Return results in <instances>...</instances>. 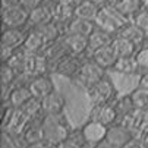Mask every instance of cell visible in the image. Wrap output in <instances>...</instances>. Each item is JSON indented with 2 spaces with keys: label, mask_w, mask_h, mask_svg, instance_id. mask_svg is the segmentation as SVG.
Instances as JSON below:
<instances>
[{
  "label": "cell",
  "mask_w": 148,
  "mask_h": 148,
  "mask_svg": "<svg viewBox=\"0 0 148 148\" xmlns=\"http://www.w3.org/2000/svg\"><path fill=\"white\" fill-rule=\"evenodd\" d=\"M43 126H44L46 141H49L54 147H57L60 142H63L72 134L69 122L63 114L44 116L43 117Z\"/></svg>",
  "instance_id": "obj_1"
},
{
  "label": "cell",
  "mask_w": 148,
  "mask_h": 148,
  "mask_svg": "<svg viewBox=\"0 0 148 148\" xmlns=\"http://www.w3.org/2000/svg\"><path fill=\"white\" fill-rule=\"evenodd\" d=\"M129 22H132V21H129L126 16H123L116 8L107 5V6L100 9V13L95 19V27L107 31L113 35H117L120 32V29L125 28Z\"/></svg>",
  "instance_id": "obj_2"
},
{
  "label": "cell",
  "mask_w": 148,
  "mask_h": 148,
  "mask_svg": "<svg viewBox=\"0 0 148 148\" xmlns=\"http://www.w3.org/2000/svg\"><path fill=\"white\" fill-rule=\"evenodd\" d=\"M85 91H87V97H88L91 107H94V106H101V104H112L117 98L116 87L107 75H106L101 81H98L97 84H94L90 88H87Z\"/></svg>",
  "instance_id": "obj_3"
},
{
  "label": "cell",
  "mask_w": 148,
  "mask_h": 148,
  "mask_svg": "<svg viewBox=\"0 0 148 148\" xmlns=\"http://www.w3.org/2000/svg\"><path fill=\"white\" fill-rule=\"evenodd\" d=\"M104 76H106V71L100 65H97L91 57H88V59L84 60L82 66L79 69V73H78V76L75 79L87 90L91 85L97 84L98 81H101Z\"/></svg>",
  "instance_id": "obj_4"
},
{
  "label": "cell",
  "mask_w": 148,
  "mask_h": 148,
  "mask_svg": "<svg viewBox=\"0 0 148 148\" xmlns=\"http://www.w3.org/2000/svg\"><path fill=\"white\" fill-rule=\"evenodd\" d=\"M2 24L5 28H21L24 29L25 25L29 24V12L25 10L22 6H15L10 9L2 10Z\"/></svg>",
  "instance_id": "obj_5"
},
{
  "label": "cell",
  "mask_w": 148,
  "mask_h": 148,
  "mask_svg": "<svg viewBox=\"0 0 148 148\" xmlns=\"http://www.w3.org/2000/svg\"><path fill=\"white\" fill-rule=\"evenodd\" d=\"M82 63H84L82 56H75V54L68 53L65 57L57 62V65L54 66V72L60 76L75 79L79 73V69L82 66Z\"/></svg>",
  "instance_id": "obj_6"
},
{
  "label": "cell",
  "mask_w": 148,
  "mask_h": 148,
  "mask_svg": "<svg viewBox=\"0 0 148 148\" xmlns=\"http://www.w3.org/2000/svg\"><path fill=\"white\" fill-rule=\"evenodd\" d=\"M107 129H109L107 126H104L98 122L88 120L81 128V132H82V136L85 139L87 145L90 148H94L95 145H98L101 141L106 139V136H107Z\"/></svg>",
  "instance_id": "obj_7"
},
{
  "label": "cell",
  "mask_w": 148,
  "mask_h": 148,
  "mask_svg": "<svg viewBox=\"0 0 148 148\" xmlns=\"http://www.w3.org/2000/svg\"><path fill=\"white\" fill-rule=\"evenodd\" d=\"M90 120H94V122H98L104 126H113L114 123H117V114H116V110L113 107V103L112 104H101V106H94L91 107V112H90Z\"/></svg>",
  "instance_id": "obj_8"
},
{
  "label": "cell",
  "mask_w": 148,
  "mask_h": 148,
  "mask_svg": "<svg viewBox=\"0 0 148 148\" xmlns=\"http://www.w3.org/2000/svg\"><path fill=\"white\" fill-rule=\"evenodd\" d=\"M65 97H63L57 90H54L51 94L41 100V109H43V116H57L63 114L65 110Z\"/></svg>",
  "instance_id": "obj_9"
},
{
  "label": "cell",
  "mask_w": 148,
  "mask_h": 148,
  "mask_svg": "<svg viewBox=\"0 0 148 148\" xmlns=\"http://www.w3.org/2000/svg\"><path fill=\"white\" fill-rule=\"evenodd\" d=\"M28 87H29V91H31L32 97L37 98V100H43L44 97H47L49 94H51L56 90L50 75H43V76L32 78L28 84Z\"/></svg>",
  "instance_id": "obj_10"
},
{
  "label": "cell",
  "mask_w": 148,
  "mask_h": 148,
  "mask_svg": "<svg viewBox=\"0 0 148 148\" xmlns=\"http://www.w3.org/2000/svg\"><path fill=\"white\" fill-rule=\"evenodd\" d=\"M27 34H28V31H24L21 28H5L2 31L0 46H6V47H10L13 50H19L24 47Z\"/></svg>",
  "instance_id": "obj_11"
},
{
  "label": "cell",
  "mask_w": 148,
  "mask_h": 148,
  "mask_svg": "<svg viewBox=\"0 0 148 148\" xmlns=\"http://www.w3.org/2000/svg\"><path fill=\"white\" fill-rule=\"evenodd\" d=\"M134 138H135V134L131 129L125 128V126L120 125V123H114L113 126H110V128L107 129V136H106V139L110 141L112 144H114L119 148H123Z\"/></svg>",
  "instance_id": "obj_12"
},
{
  "label": "cell",
  "mask_w": 148,
  "mask_h": 148,
  "mask_svg": "<svg viewBox=\"0 0 148 148\" xmlns=\"http://www.w3.org/2000/svg\"><path fill=\"white\" fill-rule=\"evenodd\" d=\"M63 43L66 46V50L69 54L75 56H84L88 53V38L75 34H63Z\"/></svg>",
  "instance_id": "obj_13"
},
{
  "label": "cell",
  "mask_w": 148,
  "mask_h": 148,
  "mask_svg": "<svg viewBox=\"0 0 148 148\" xmlns=\"http://www.w3.org/2000/svg\"><path fill=\"white\" fill-rule=\"evenodd\" d=\"M116 35L107 32V31H104L101 28H97L94 29V32L88 37V53H94L100 49H104V47H109L112 46L113 43V40H114Z\"/></svg>",
  "instance_id": "obj_14"
},
{
  "label": "cell",
  "mask_w": 148,
  "mask_h": 148,
  "mask_svg": "<svg viewBox=\"0 0 148 148\" xmlns=\"http://www.w3.org/2000/svg\"><path fill=\"white\" fill-rule=\"evenodd\" d=\"M47 46L49 44L46 43L44 37L41 35L38 31H35L34 28H29L22 50L27 51V53H29V54H41V53L46 50Z\"/></svg>",
  "instance_id": "obj_15"
},
{
  "label": "cell",
  "mask_w": 148,
  "mask_h": 148,
  "mask_svg": "<svg viewBox=\"0 0 148 148\" xmlns=\"http://www.w3.org/2000/svg\"><path fill=\"white\" fill-rule=\"evenodd\" d=\"M44 117V116H43ZM43 117L34 119L28 123L27 129L22 134V139L25 141V145L28 144H35L40 141H44L46 135H44V126H43Z\"/></svg>",
  "instance_id": "obj_16"
},
{
  "label": "cell",
  "mask_w": 148,
  "mask_h": 148,
  "mask_svg": "<svg viewBox=\"0 0 148 148\" xmlns=\"http://www.w3.org/2000/svg\"><path fill=\"white\" fill-rule=\"evenodd\" d=\"M31 98H32V94H31L28 85H25V84H15L12 91H10L8 104L10 106V107H13V109H21Z\"/></svg>",
  "instance_id": "obj_17"
},
{
  "label": "cell",
  "mask_w": 148,
  "mask_h": 148,
  "mask_svg": "<svg viewBox=\"0 0 148 148\" xmlns=\"http://www.w3.org/2000/svg\"><path fill=\"white\" fill-rule=\"evenodd\" d=\"M95 29V22L85 21L81 18H73L71 22L65 27V34H75V35H82V37H90Z\"/></svg>",
  "instance_id": "obj_18"
},
{
  "label": "cell",
  "mask_w": 148,
  "mask_h": 148,
  "mask_svg": "<svg viewBox=\"0 0 148 148\" xmlns=\"http://www.w3.org/2000/svg\"><path fill=\"white\" fill-rule=\"evenodd\" d=\"M90 57L97 63V65H100L104 71L113 69L116 60L119 59V57H117V54L114 53V50H113V47H112V46L104 47V49H100V50H97V51L91 53V54H90Z\"/></svg>",
  "instance_id": "obj_19"
},
{
  "label": "cell",
  "mask_w": 148,
  "mask_h": 148,
  "mask_svg": "<svg viewBox=\"0 0 148 148\" xmlns=\"http://www.w3.org/2000/svg\"><path fill=\"white\" fill-rule=\"evenodd\" d=\"M49 22H54V21H53V12H51L50 6L46 2L41 6H38L37 9L29 12V25H31V28L44 25V24H49Z\"/></svg>",
  "instance_id": "obj_20"
},
{
  "label": "cell",
  "mask_w": 148,
  "mask_h": 148,
  "mask_svg": "<svg viewBox=\"0 0 148 148\" xmlns=\"http://www.w3.org/2000/svg\"><path fill=\"white\" fill-rule=\"evenodd\" d=\"M117 35H120V37H123V38H126V40L132 41V43H134L138 49H141V47H144V46H145V38H147V34H145L142 29H139L134 22H129L125 28H122V29H120V32H119Z\"/></svg>",
  "instance_id": "obj_21"
},
{
  "label": "cell",
  "mask_w": 148,
  "mask_h": 148,
  "mask_svg": "<svg viewBox=\"0 0 148 148\" xmlns=\"http://www.w3.org/2000/svg\"><path fill=\"white\" fill-rule=\"evenodd\" d=\"M43 54L49 59V62L51 63V66H53V69H54V66L57 65V62L68 54L66 46H65V43H63V38H60V40L54 41V43L49 44V46L46 47V50L43 51Z\"/></svg>",
  "instance_id": "obj_22"
},
{
  "label": "cell",
  "mask_w": 148,
  "mask_h": 148,
  "mask_svg": "<svg viewBox=\"0 0 148 148\" xmlns=\"http://www.w3.org/2000/svg\"><path fill=\"white\" fill-rule=\"evenodd\" d=\"M112 47H113L114 53L117 54V57H131V56H135L136 51H138V47L132 43V41L126 40L120 35L114 37Z\"/></svg>",
  "instance_id": "obj_23"
},
{
  "label": "cell",
  "mask_w": 148,
  "mask_h": 148,
  "mask_svg": "<svg viewBox=\"0 0 148 148\" xmlns=\"http://www.w3.org/2000/svg\"><path fill=\"white\" fill-rule=\"evenodd\" d=\"M34 29L38 31L41 35L44 37L47 44H51V43H54V41H57V40H60L63 37V29L56 22H49V24L40 25V27H34Z\"/></svg>",
  "instance_id": "obj_24"
},
{
  "label": "cell",
  "mask_w": 148,
  "mask_h": 148,
  "mask_svg": "<svg viewBox=\"0 0 148 148\" xmlns=\"http://www.w3.org/2000/svg\"><path fill=\"white\" fill-rule=\"evenodd\" d=\"M112 71L119 75H134L136 73V71H139V68L135 56H131V57H119Z\"/></svg>",
  "instance_id": "obj_25"
},
{
  "label": "cell",
  "mask_w": 148,
  "mask_h": 148,
  "mask_svg": "<svg viewBox=\"0 0 148 148\" xmlns=\"http://www.w3.org/2000/svg\"><path fill=\"white\" fill-rule=\"evenodd\" d=\"M113 107H114V110H116V114H117V119H119V120L123 119V117H126L128 114H131L132 112L136 110L129 94H128V95L117 97V98L113 101ZM119 120H117V122H119Z\"/></svg>",
  "instance_id": "obj_26"
},
{
  "label": "cell",
  "mask_w": 148,
  "mask_h": 148,
  "mask_svg": "<svg viewBox=\"0 0 148 148\" xmlns=\"http://www.w3.org/2000/svg\"><path fill=\"white\" fill-rule=\"evenodd\" d=\"M100 9L97 5L88 2V0H85V2H82L76 9H75V16L76 18H81V19H85V21H91V22H95V19L100 13Z\"/></svg>",
  "instance_id": "obj_27"
},
{
  "label": "cell",
  "mask_w": 148,
  "mask_h": 148,
  "mask_svg": "<svg viewBox=\"0 0 148 148\" xmlns=\"http://www.w3.org/2000/svg\"><path fill=\"white\" fill-rule=\"evenodd\" d=\"M129 95L132 98V103H134L136 110H141V112L148 110V90L138 85L135 90H132L129 92Z\"/></svg>",
  "instance_id": "obj_28"
},
{
  "label": "cell",
  "mask_w": 148,
  "mask_h": 148,
  "mask_svg": "<svg viewBox=\"0 0 148 148\" xmlns=\"http://www.w3.org/2000/svg\"><path fill=\"white\" fill-rule=\"evenodd\" d=\"M22 112L29 120H34V119H38V117H43V109H41V100H37V98H31L27 104H24L22 107L19 109Z\"/></svg>",
  "instance_id": "obj_29"
},
{
  "label": "cell",
  "mask_w": 148,
  "mask_h": 148,
  "mask_svg": "<svg viewBox=\"0 0 148 148\" xmlns=\"http://www.w3.org/2000/svg\"><path fill=\"white\" fill-rule=\"evenodd\" d=\"M56 148H90L85 142V139H84L82 136V132L81 129L76 132V131H72V134L63 141L60 142Z\"/></svg>",
  "instance_id": "obj_30"
},
{
  "label": "cell",
  "mask_w": 148,
  "mask_h": 148,
  "mask_svg": "<svg viewBox=\"0 0 148 148\" xmlns=\"http://www.w3.org/2000/svg\"><path fill=\"white\" fill-rule=\"evenodd\" d=\"M16 79H18L16 72L8 63H2V66H0V85L2 87H13Z\"/></svg>",
  "instance_id": "obj_31"
},
{
  "label": "cell",
  "mask_w": 148,
  "mask_h": 148,
  "mask_svg": "<svg viewBox=\"0 0 148 148\" xmlns=\"http://www.w3.org/2000/svg\"><path fill=\"white\" fill-rule=\"evenodd\" d=\"M132 22H134L139 29H142L145 34H148V8H144L141 12H138V13L134 16Z\"/></svg>",
  "instance_id": "obj_32"
},
{
  "label": "cell",
  "mask_w": 148,
  "mask_h": 148,
  "mask_svg": "<svg viewBox=\"0 0 148 148\" xmlns=\"http://www.w3.org/2000/svg\"><path fill=\"white\" fill-rule=\"evenodd\" d=\"M136 63H138V68L141 71L148 72V47H141L138 49L136 54H135Z\"/></svg>",
  "instance_id": "obj_33"
},
{
  "label": "cell",
  "mask_w": 148,
  "mask_h": 148,
  "mask_svg": "<svg viewBox=\"0 0 148 148\" xmlns=\"http://www.w3.org/2000/svg\"><path fill=\"white\" fill-rule=\"evenodd\" d=\"M44 2H46V0H19V5L22 6L25 10L31 12V10L37 9L38 6H41Z\"/></svg>",
  "instance_id": "obj_34"
},
{
  "label": "cell",
  "mask_w": 148,
  "mask_h": 148,
  "mask_svg": "<svg viewBox=\"0 0 148 148\" xmlns=\"http://www.w3.org/2000/svg\"><path fill=\"white\" fill-rule=\"evenodd\" d=\"M16 50L10 49V47H6V46H0V60H2V63H8L12 56L15 54Z\"/></svg>",
  "instance_id": "obj_35"
},
{
  "label": "cell",
  "mask_w": 148,
  "mask_h": 148,
  "mask_svg": "<svg viewBox=\"0 0 148 148\" xmlns=\"http://www.w3.org/2000/svg\"><path fill=\"white\" fill-rule=\"evenodd\" d=\"M123 148H145V145H144V141H142V138H138V136H135L134 139H131L128 144H126Z\"/></svg>",
  "instance_id": "obj_36"
},
{
  "label": "cell",
  "mask_w": 148,
  "mask_h": 148,
  "mask_svg": "<svg viewBox=\"0 0 148 148\" xmlns=\"http://www.w3.org/2000/svg\"><path fill=\"white\" fill-rule=\"evenodd\" d=\"M24 148H56V147L44 139V141H40V142H35V144H28Z\"/></svg>",
  "instance_id": "obj_37"
},
{
  "label": "cell",
  "mask_w": 148,
  "mask_h": 148,
  "mask_svg": "<svg viewBox=\"0 0 148 148\" xmlns=\"http://www.w3.org/2000/svg\"><path fill=\"white\" fill-rule=\"evenodd\" d=\"M19 6V0H2V10Z\"/></svg>",
  "instance_id": "obj_38"
},
{
  "label": "cell",
  "mask_w": 148,
  "mask_h": 148,
  "mask_svg": "<svg viewBox=\"0 0 148 148\" xmlns=\"http://www.w3.org/2000/svg\"><path fill=\"white\" fill-rule=\"evenodd\" d=\"M63 3H65L66 6H69V8H72V9H76L82 2H85V0H62Z\"/></svg>",
  "instance_id": "obj_39"
},
{
  "label": "cell",
  "mask_w": 148,
  "mask_h": 148,
  "mask_svg": "<svg viewBox=\"0 0 148 148\" xmlns=\"http://www.w3.org/2000/svg\"><path fill=\"white\" fill-rule=\"evenodd\" d=\"M94 148H119V147H116L114 144H112V142L107 141V139H104V141H101L98 145H95Z\"/></svg>",
  "instance_id": "obj_40"
},
{
  "label": "cell",
  "mask_w": 148,
  "mask_h": 148,
  "mask_svg": "<svg viewBox=\"0 0 148 148\" xmlns=\"http://www.w3.org/2000/svg\"><path fill=\"white\" fill-rule=\"evenodd\" d=\"M139 87L148 90V72H145V73L139 78Z\"/></svg>",
  "instance_id": "obj_41"
},
{
  "label": "cell",
  "mask_w": 148,
  "mask_h": 148,
  "mask_svg": "<svg viewBox=\"0 0 148 148\" xmlns=\"http://www.w3.org/2000/svg\"><path fill=\"white\" fill-rule=\"evenodd\" d=\"M88 2L97 5L98 8H104V6H107V5L110 3V0H88Z\"/></svg>",
  "instance_id": "obj_42"
},
{
  "label": "cell",
  "mask_w": 148,
  "mask_h": 148,
  "mask_svg": "<svg viewBox=\"0 0 148 148\" xmlns=\"http://www.w3.org/2000/svg\"><path fill=\"white\" fill-rule=\"evenodd\" d=\"M142 141H144V145H145V148H148V132L142 136Z\"/></svg>",
  "instance_id": "obj_43"
},
{
  "label": "cell",
  "mask_w": 148,
  "mask_h": 148,
  "mask_svg": "<svg viewBox=\"0 0 148 148\" xmlns=\"http://www.w3.org/2000/svg\"><path fill=\"white\" fill-rule=\"evenodd\" d=\"M145 2H148V0H144V3H145Z\"/></svg>",
  "instance_id": "obj_44"
}]
</instances>
